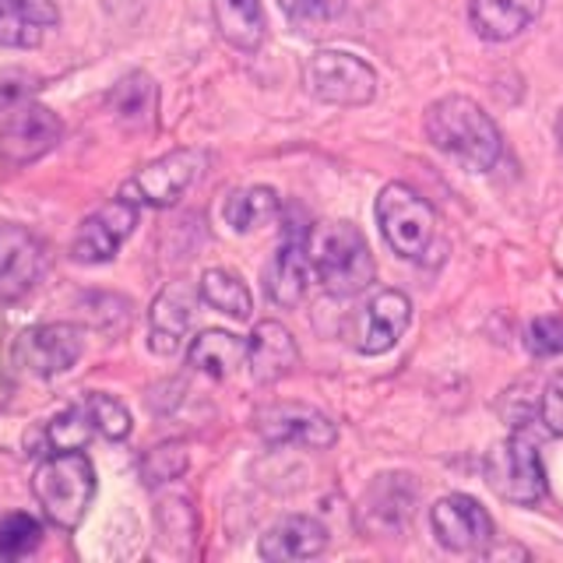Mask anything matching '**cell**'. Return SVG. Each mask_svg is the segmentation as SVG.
<instances>
[{"instance_id": "cell-1", "label": "cell", "mask_w": 563, "mask_h": 563, "mask_svg": "<svg viewBox=\"0 0 563 563\" xmlns=\"http://www.w3.org/2000/svg\"><path fill=\"white\" fill-rule=\"evenodd\" d=\"M427 137L437 152L451 155L457 166L486 173L500 163L504 137L493 117L468 96H444L427 106Z\"/></svg>"}, {"instance_id": "cell-2", "label": "cell", "mask_w": 563, "mask_h": 563, "mask_svg": "<svg viewBox=\"0 0 563 563\" xmlns=\"http://www.w3.org/2000/svg\"><path fill=\"white\" fill-rule=\"evenodd\" d=\"M32 497L49 525L75 532L96 497V465L85 451H53L32 472Z\"/></svg>"}, {"instance_id": "cell-3", "label": "cell", "mask_w": 563, "mask_h": 563, "mask_svg": "<svg viewBox=\"0 0 563 563\" xmlns=\"http://www.w3.org/2000/svg\"><path fill=\"white\" fill-rule=\"evenodd\" d=\"M310 264L331 296H360L377 278L366 236L345 219L310 229Z\"/></svg>"}, {"instance_id": "cell-4", "label": "cell", "mask_w": 563, "mask_h": 563, "mask_svg": "<svg viewBox=\"0 0 563 563\" xmlns=\"http://www.w3.org/2000/svg\"><path fill=\"white\" fill-rule=\"evenodd\" d=\"M377 225L387 246L398 257L419 261L433 246L437 236V211L433 205L405 184H387L377 194Z\"/></svg>"}, {"instance_id": "cell-5", "label": "cell", "mask_w": 563, "mask_h": 563, "mask_svg": "<svg viewBox=\"0 0 563 563\" xmlns=\"http://www.w3.org/2000/svg\"><path fill=\"white\" fill-rule=\"evenodd\" d=\"M307 92L328 106H366L377 96V75L356 53L321 49L307 64Z\"/></svg>"}, {"instance_id": "cell-6", "label": "cell", "mask_w": 563, "mask_h": 563, "mask_svg": "<svg viewBox=\"0 0 563 563\" xmlns=\"http://www.w3.org/2000/svg\"><path fill=\"white\" fill-rule=\"evenodd\" d=\"M486 483L510 504H539L545 497V472L539 448L525 433L500 440L486 457Z\"/></svg>"}, {"instance_id": "cell-7", "label": "cell", "mask_w": 563, "mask_h": 563, "mask_svg": "<svg viewBox=\"0 0 563 563\" xmlns=\"http://www.w3.org/2000/svg\"><path fill=\"white\" fill-rule=\"evenodd\" d=\"M205 169V152L198 148H173L158 155L155 163L137 169L128 184L120 187V198L134 201L137 208H173L184 194L198 184Z\"/></svg>"}, {"instance_id": "cell-8", "label": "cell", "mask_w": 563, "mask_h": 563, "mask_svg": "<svg viewBox=\"0 0 563 563\" xmlns=\"http://www.w3.org/2000/svg\"><path fill=\"white\" fill-rule=\"evenodd\" d=\"M257 433L275 448H310V451H324L339 440L331 416L303 401H272L257 409L254 416Z\"/></svg>"}, {"instance_id": "cell-9", "label": "cell", "mask_w": 563, "mask_h": 563, "mask_svg": "<svg viewBox=\"0 0 563 563\" xmlns=\"http://www.w3.org/2000/svg\"><path fill=\"white\" fill-rule=\"evenodd\" d=\"M64 123L60 117L40 102H22L0 128V163L32 166L60 145Z\"/></svg>"}, {"instance_id": "cell-10", "label": "cell", "mask_w": 563, "mask_h": 563, "mask_svg": "<svg viewBox=\"0 0 563 563\" xmlns=\"http://www.w3.org/2000/svg\"><path fill=\"white\" fill-rule=\"evenodd\" d=\"M282 243L272 257V264L264 268V292L275 307H296L299 299L307 296V282H310V229L307 222H296L292 216L282 219Z\"/></svg>"}, {"instance_id": "cell-11", "label": "cell", "mask_w": 563, "mask_h": 563, "mask_svg": "<svg viewBox=\"0 0 563 563\" xmlns=\"http://www.w3.org/2000/svg\"><path fill=\"white\" fill-rule=\"evenodd\" d=\"M85 334L78 324H35L14 342V363L32 377H60L81 360Z\"/></svg>"}, {"instance_id": "cell-12", "label": "cell", "mask_w": 563, "mask_h": 563, "mask_svg": "<svg viewBox=\"0 0 563 563\" xmlns=\"http://www.w3.org/2000/svg\"><path fill=\"white\" fill-rule=\"evenodd\" d=\"M137 225V205L128 198H113L110 205L96 208L88 216L75 240H70V257L78 264H106L120 254V246L131 240Z\"/></svg>"}, {"instance_id": "cell-13", "label": "cell", "mask_w": 563, "mask_h": 563, "mask_svg": "<svg viewBox=\"0 0 563 563\" xmlns=\"http://www.w3.org/2000/svg\"><path fill=\"white\" fill-rule=\"evenodd\" d=\"M430 525L437 542L451 553H486L493 542V518L479 500L465 493L440 497L430 507Z\"/></svg>"}, {"instance_id": "cell-14", "label": "cell", "mask_w": 563, "mask_h": 563, "mask_svg": "<svg viewBox=\"0 0 563 563\" xmlns=\"http://www.w3.org/2000/svg\"><path fill=\"white\" fill-rule=\"evenodd\" d=\"M409 324H412V299L398 289H384L377 296H369V303L360 310L352 342H356L363 356H380V352H391L398 345Z\"/></svg>"}, {"instance_id": "cell-15", "label": "cell", "mask_w": 563, "mask_h": 563, "mask_svg": "<svg viewBox=\"0 0 563 563\" xmlns=\"http://www.w3.org/2000/svg\"><path fill=\"white\" fill-rule=\"evenodd\" d=\"M46 268L43 240L25 225L0 222V299L25 296Z\"/></svg>"}, {"instance_id": "cell-16", "label": "cell", "mask_w": 563, "mask_h": 563, "mask_svg": "<svg viewBox=\"0 0 563 563\" xmlns=\"http://www.w3.org/2000/svg\"><path fill=\"white\" fill-rule=\"evenodd\" d=\"M416 497L419 489L412 483V475H401V472H387V475H377L374 486L366 489L363 497V528L366 532H401L405 525L412 521L416 515Z\"/></svg>"}, {"instance_id": "cell-17", "label": "cell", "mask_w": 563, "mask_h": 563, "mask_svg": "<svg viewBox=\"0 0 563 563\" xmlns=\"http://www.w3.org/2000/svg\"><path fill=\"white\" fill-rule=\"evenodd\" d=\"M198 289L187 282H169V286L152 299L148 310V349L155 356H173L184 345V334L194 321V307H198Z\"/></svg>"}, {"instance_id": "cell-18", "label": "cell", "mask_w": 563, "mask_h": 563, "mask_svg": "<svg viewBox=\"0 0 563 563\" xmlns=\"http://www.w3.org/2000/svg\"><path fill=\"white\" fill-rule=\"evenodd\" d=\"M328 539H331V532L324 528V521H317L310 515H286L264 528L257 553H261V560H272V563L310 560L328 550Z\"/></svg>"}, {"instance_id": "cell-19", "label": "cell", "mask_w": 563, "mask_h": 563, "mask_svg": "<svg viewBox=\"0 0 563 563\" xmlns=\"http://www.w3.org/2000/svg\"><path fill=\"white\" fill-rule=\"evenodd\" d=\"M299 363V349L292 331L282 321H257L251 339H246V369L257 384H278L289 377Z\"/></svg>"}, {"instance_id": "cell-20", "label": "cell", "mask_w": 563, "mask_h": 563, "mask_svg": "<svg viewBox=\"0 0 563 563\" xmlns=\"http://www.w3.org/2000/svg\"><path fill=\"white\" fill-rule=\"evenodd\" d=\"M545 0H468L472 29L489 43H510L536 25Z\"/></svg>"}, {"instance_id": "cell-21", "label": "cell", "mask_w": 563, "mask_h": 563, "mask_svg": "<svg viewBox=\"0 0 563 563\" xmlns=\"http://www.w3.org/2000/svg\"><path fill=\"white\" fill-rule=\"evenodd\" d=\"M57 22L53 0H0V46L32 49Z\"/></svg>"}, {"instance_id": "cell-22", "label": "cell", "mask_w": 563, "mask_h": 563, "mask_svg": "<svg viewBox=\"0 0 563 563\" xmlns=\"http://www.w3.org/2000/svg\"><path fill=\"white\" fill-rule=\"evenodd\" d=\"M211 14H216L219 35L233 49L257 53L264 46L268 18H264L261 0H211Z\"/></svg>"}, {"instance_id": "cell-23", "label": "cell", "mask_w": 563, "mask_h": 563, "mask_svg": "<svg viewBox=\"0 0 563 563\" xmlns=\"http://www.w3.org/2000/svg\"><path fill=\"white\" fill-rule=\"evenodd\" d=\"M187 363L211 380H225L240 366H246V342L236 339L233 331H219V328L201 331L187 349Z\"/></svg>"}, {"instance_id": "cell-24", "label": "cell", "mask_w": 563, "mask_h": 563, "mask_svg": "<svg viewBox=\"0 0 563 563\" xmlns=\"http://www.w3.org/2000/svg\"><path fill=\"white\" fill-rule=\"evenodd\" d=\"M278 216H282V198L264 184L240 187L222 205V219L233 233H254V229L275 222Z\"/></svg>"}, {"instance_id": "cell-25", "label": "cell", "mask_w": 563, "mask_h": 563, "mask_svg": "<svg viewBox=\"0 0 563 563\" xmlns=\"http://www.w3.org/2000/svg\"><path fill=\"white\" fill-rule=\"evenodd\" d=\"M198 292L211 310L236 317V321H246L254 313V296L246 289V282L225 268H208L198 282Z\"/></svg>"}, {"instance_id": "cell-26", "label": "cell", "mask_w": 563, "mask_h": 563, "mask_svg": "<svg viewBox=\"0 0 563 563\" xmlns=\"http://www.w3.org/2000/svg\"><path fill=\"white\" fill-rule=\"evenodd\" d=\"M110 110L128 128H145L155 117V81L148 75H141V70L120 78L110 92Z\"/></svg>"}, {"instance_id": "cell-27", "label": "cell", "mask_w": 563, "mask_h": 563, "mask_svg": "<svg viewBox=\"0 0 563 563\" xmlns=\"http://www.w3.org/2000/svg\"><path fill=\"white\" fill-rule=\"evenodd\" d=\"M43 451H85L88 448V440L96 437V427H92V419H88L85 412V405H70V409L57 412L49 422H43ZM40 451V454H43Z\"/></svg>"}, {"instance_id": "cell-28", "label": "cell", "mask_w": 563, "mask_h": 563, "mask_svg": "<svg viewBox=\"0 0 563 563\" xmlns=\"http://www.w3.org/2000/svg\"><path fill=\"white\" fill-rule=\"evenodd\" d=\"M187 465H190L187 444H180V440H163V444L145 451L137 472H141V483L145 486H163V483L180 479V475L187 472Z\"/></svg>"}, {"instance_id": "cell-29", "label": "cell", "mask_w": 563, "mask_h": 563, "mask_svg": "<svg viewBox=\"0 0 563 563\" xmlns=\"http://www.w3.org/2000/svg\"><path fill=\"white\" fill-rule=\"evenodd\" d=\"M88 419H92L96 433H102L106 440H128L131 430H134V419L128 412V405L113 395H102V391H92L81 398Z\"/></svg>"}, {"instance_id": "cell-30", "label": "cell", "mask_w": 563, "mask_h": 563, "mask_svg": "<svg viewBox=\"0 0 563 563\" xmlns=\"http://www.w3.org/2000/svg\"><path fill=\"white\" fill-rule=\"evenodd\" d=\"M43 542V525L32 515H8L0 518V560H22L40 550Z\"/></svg>"}, {"instance_id": "cell-31", "label": "cell", "mask_w": 563, "mask_h": 563, "mask_svg": "<svg viewBox=\"0 0 563 563\" xmlns=\"http://www.w3.org/2000/svg\"><path fill=\"white\" fill-rule=\"evenodd\" d=\"M278 8L286 11V18L299 29H317L328 25L334 18H342L349 0H278Z\"/></svg>"}, {"instance_id": "cell-32", "label": "cell", "mask_w": 563, "mask_h": 563, "mask_svg": "<svg viewBox=\"0 0 563 563\" xmlns=\"http://www.w3.org/2000/svg\"><path fill=\"white\" fill-rule=\"evenodd\" d=\"M525 345L532 356H560L563 352V313H550V317H536L525 331Z\"/></svg>"}, {"instance_id": "cell-33", "label": "cell", "mask_w": 563, "mask_h": 563, "mask_svg": "<svg viewBox=\"0 0 563 563\" xmlns=\"http://www.w3.org/2000/svg\"><path fill=\"white\" fill-rule=\"evenodd\" d=\"M539 419L545 422V430L563 437V374H556L545 384L542 401H539Z\"/></svg>"}, {"instance_id": "cell-34", "label": "cell", "mask_w": 563, "mask_h": 563, "mask_svg": "<svg viewBox=\"0 0 563 563\" xmlns=\"http://www.w3.org/2000/svg\"><path fill=\"white\" fill-rule=\"evenodd\" d=\"M35 88V78H29L25 70H4L0 75V110H18L29 92Z\"/></svg>"}, {"instance_id": "cell-35", "label": "cell", "mask_w": 563, "mask_h": 563, "mask_svg": "<svg viewBox=\"0 0 563 563\" xmlns=\"http://www.w3.org/2000/svg\"><path fill=\"white\" fill-rule=\"evenodd\" d=\"M556 148L563 155V106H560V117H556Z\"/></svg>"}]
</instances>
